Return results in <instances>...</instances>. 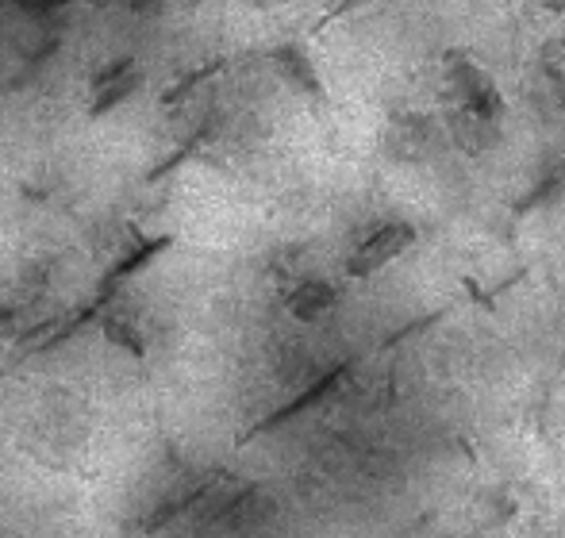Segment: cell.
Masks as SVG:
<instances>
[{
	"instance_id": "6da1fadb",
	"label": "cell",
	"mask_w": 565,
	"mask_h": 538,
	"mask_svg": "<svg viewBox=\"0 0 565 538\" xmlns=\"http://www.w3.org/2000/svg\"><path fill=\"white\" fill-rule=\"evenodd\" d=\"M443 85L454 97V108H469L485 120H504V97L496 89V81L485 74V66H477V58L469 50H446L443 58Z\"/></svg>"
},
{
	"instance_id": "7a4b0ae2",
	"label": "cell",
	"mask_w": 565,
	"mask_h": 538,
	"mask_svg": "<svg viewBox=\"0 0 565 538\" xmlns=\"http://www.w3.org/2000/svg\"><path fill=\"white\" fill-rule=\"evenodd\" d=\"M439 147H443V127L427 112H393L385 123L381 150L393 162H427Z\"/></svg>"
},
{
	"instance_id": "3957f363",
	"label": "cell",
	"mask_w": 565,
	"mask_h": 538,
	"mask_svg": "<svg viewBox=\"0 0 565 538\" xmlns=\"http://www.w3.org/2000/svg\"><path fill=\"white\" fill-rule=\"evenodd\" d=\"M416 243V227L408 220H393V223H381L366 243L358 246L350 258H346V277L362 281V277H373L377 269H385L389 262H396L408 246Z\"/></svg>"
},
{
	"instance_id": "277c9868",
	"label": "cell",
	"mask_w": 565,
	"mask_h": 538,
	"mask_svg": "<svg viewBox=\"0 0 565 538\" xmlns=\"http://www.w3.org/2000/svg\"><path fill=\"white\" fill-rule=\"evenodd\" d=\"M443 123L450 143L458 150H466V154H489L500 143V120H485V116H477L469 108H450Z\"/></svg>"
},
{
	"instance_id": "5b68a950",
	"label": "cell",
	"mask_w": 565,
	"mask_h": 538,
	"mask_svg": "<svg viewBox=\"0 0 565 538\" xmlns=\"http://www.w3.org/2000/svg\"><path fill=\"white\" fill-rule=\"evenodd\" d=\"M335 300H339V293H335L331 281H323V277H304L293 293L285 296V308H289L300 323H316V319H323L335 308Z\"/></svg>"
},
{
	"instance_id": "8992f818",
	"label": "cell",
	"mask_w": 565,
	"mask_h": 538,
	"mask_svg": "<svg viewBox=\"0 0 565 538\" xmlns=\"http://www.w3.org/2000/svg\"><path fill=\"white\" fill-rule=\"evenodd\" d=\"M273 62H277V70L293 81L296 89H304L308 97H323V85H320V74H316V66L308 62V54L300 47H281L273 50Z\"/></svg>"
},
{
	"instance_id": "52a82bcc",
	"label": "cell",
	"mask_w": 565,
	"mask_h": 538,
	"mask_svg": "<svg viewBox=\"0 0 565 538\" xmlns=\"http://www.w3.org/2000/svg\"><path fill=\"white\" fill-rule=\"evenodd\" d=\"M539 66H542V74L550 77V81L565 93V35L562 39H550V43L542 47Z\"/></svg>"
},
{
	"instance_id": "ba28073f",
	"label": "cell",
	"mask_w": 565,
	"mask_h": 538,
	"mask_svg": "<svg viewBox=\"0 0 565 538\" xmlns=\"http://www.w3.org/2000/svg\"><path fill=\"white\" fill-rule=\"evenodd\" d=\"M550 196H558V200H565V162L558 166V170L550 173L546 181H542L535 193L527 196L523 204H519V212H527V208H535V204H542V200H550Z\"/></svg>"
},
{
	"instance_id": "9c48e42d",
	"label": "cell",
	"mask_w": 565,
	"mask_h": 538,
	"mask_svg": "<svg viewBox=\"0 0 565 538\" xmlns=\"http://www.w3.org/2000/svg\"><path fill=\"white\" fill-rule=\"evenodd\" d=\"M531 4H539L546 12H565V0H531Z\"/></svg>"
}]
</instances>
